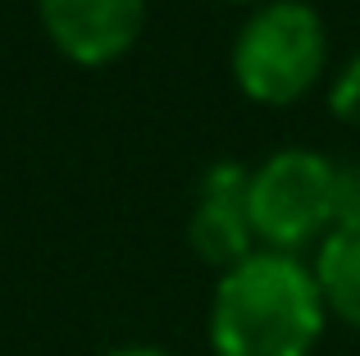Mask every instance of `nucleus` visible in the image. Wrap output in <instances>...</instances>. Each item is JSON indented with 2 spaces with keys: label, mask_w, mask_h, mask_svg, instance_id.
<instances>
[{
  "label": "nucleus",
  "mask_w": 360,
  "mask_h": 356,
  "mask_svg": "<svg viewBox=\"0 0 360 356\" xmlns=\"http://www.w3.org/2000/svg\"><path fill=\"white\" fill-rule=\"evenodd\" d=\"M310 269H315L324 311L360 329V224H333L319 238V256Z\"/></svg>",
  "instance_id": "obj_6"
},
{
  "label": "nucleus",
  "mask_w": 360,
  "mask_h": 356,
  "mask_svg": "<svg viewBox=\"0 0 360 356\" xmlns=\"http://www.w3.org/2000/svg\"><path fill=\"white\" fill-rule=\"evenodd\" d=\"M246 183H251V170L238 160L210 165L201 178L187 238H192V251L205 265L233 269L238 260L255 251V229H251V215H246Z\"/></svg>",
  "instance_id": "obj_5"
},
{
  "label": "nucleus",
  "mask_w": 360,
  "mask_h": 356,
  "mask_svg": "<svg viewBox=\"0 0 360 356\" xmlns=\"http://www.w3.org/2000/svg\"><path fill=\"white\" fill-rule=\"evenodd\" d=\"M233 5H255V9H260V5H269V0H233Z\"/></svg>",
  "instance_id": "obj_10"
},
{
  "label": "nucleus",
  "mask_w": 360,
  "mask_h": 356,
  "mask_svg": "<svg viewBox=\"0 0 360 356\" xmlns=\"http://www.w3.org/2000/svg\"><path fill=\"white\" fill-rule=\"evenodd\" d=\"M328 110L342 124H360V55L347 60V69L338 73V82L328 87Z\"/></svg>",
  "instance_id": "obj_7"
},
{
  "label": "nucleus",
  "mask_w": 360,
  "mask_h": 356,
  "mask_svg": "<svg viewBox=\"0 0 360 356\" xmlns=\"http://www.w3.org/2000/svg\"><path fill=\"white\" fill-rule=\"evenodd\" d=\"M41 27L73 64H115L128 55L146 23V0H37Z\"/></svg>",
  "instance_id": "obj_4"
},
{
  "label": "nucleus",
  "mask_w": 360,
  "mask_h": 356,
  "mask_svg": "<svg viewBox=\"0 0 360 356\" xmlns=\"http://www.w3.org/2000/svg\"><path fill=\"white\" fill-rule=\"evenodd\" d=\"M105 356H174L165 348H119V352H105Z\"/></svg>",
  "instance_id": "obj_9"
},
{
  "label": "nucleus",
  "mask_w": 360,
  "mask_h": 356,
  "mask_svg": "<svg viewBox=\"0 0 360 356\" xmlns=\"http://www.w3.org/2000/svg\"><path fill=\"white\" fill-rule=\"evenodd\" d=\"M328 60L324 18L306 0L251 9L233 37V82L255 106H292L319 82Z\"/></svg>",
  "instance_id": "obj_2"
},
{
  "label": "nucleus",
  "mask_w": 360,
  "mask_h": 356,
  "mask_svg": "<svg viewBox=\"0 0 360 356\" xmlns=\"http://www.w3.org/2000/svg\"><path fill=\"white\" fill-rule=\"evenodd\" d=\"M315 269L288 251H251L219 274L210 302L214 356H310L324 333Z\"/></svg>",
  "instance_id": "obj_1"
},
{
  "label": "nucleus",
  "mask_w": 360,
  "mask_h": 356,
  "mask_svg": "<svg viewBox=\"0 0 360 356\" xmlns=\"http://www.w3.org/2000/svg\"><path fill=\"white\" fill-rule=\"evenodd\" d=\"M338 224H360V165H338Z\"/></svg>",
  "instance_id": "obj_8"
},
{
  "label": "nucleus",
  "mask_w": 360,
  "mask_h": 356,
  "mask_svg": "<svg viewBox=\"0 0 360 356\" xmlns=\"http://www.w3.org/2000/svg\"><path fill=\"white\" fill-rule=\"evenodd\" d=\"M333 196H338L333 160H324L319 151H306V146L274 151L264 165H255L251 183H246V215H251L255 242H264L269 251L297 256V247L324 238L338 224Z\"/></svg>",
  "instance_id": "obj_3"
}]
</instances>
